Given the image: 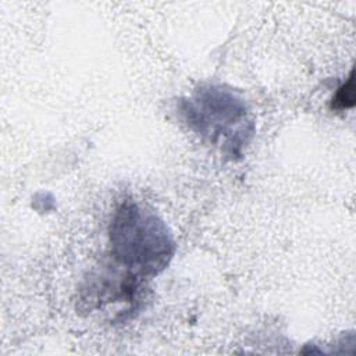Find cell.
I'll return each mask as SVG.
<instances>
[{"label":"cell","mask_w":356,"mask_h":356,"mask_svg":"<svg viewBox=\"0 0 356 356\" xmlns=\"http://www.w3.org/2000/svg\"><path fill=\"white\" fill-rule=\"evenodd\" d=\"M110 245L113 259L142 278L161 273L175 252L164 221L131 200L121 203L114 213Z\"/></svg>","instance_id":"6da1fadb"},{"label":"cell","mask_w":356,"mask_h":356,"mask_svg":"<svg viewBox=\"0 0 356 356\" xmlns=\"http://www.w3.org/2000/svg\"><path fill=\"white\" fill-rule=\"evenodd\" d=\"M142 284V277L118 264L115 268H106L90 275L86 288L82 289L81 300L89 310L124 302L135 306Z\"/></svg>","instance_id":"7a4b0ae2"},{"label":"cell","mask_w":356,"mask_h":356,"mask_svg":"<svg viewBox=\"0 0 356 356\" xmlns=\"http://www.w3.org/2000/svg\"><path fill=\"white\" fill-rule=\"evenodd\" d=\"M185 113L189 122L197 125L200 132H217L222 125L235 124L246 114L245 106L231 93L220 88L202 89L193 102H189Z\"/></svg>","instance_id":"3957f363"},{"label":"cell","mask_w":356,"mask_h":356,"mask_svg":"<svg viewBox=\"0 0 356 356\" xmlns=\"http://www.w3.org/2000/svg\"><path fill=\"white\" fill-rule=\"evenodd\" d=\"M332 108L345 110L355 106V71H350L348 81L338 88L332 97Z\"/></svg>","instance_id":"277c9868"}]
</instances>
